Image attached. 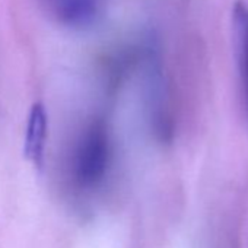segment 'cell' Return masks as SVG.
<instances>
[{
	"label": "cell",
	"mask_w": 248,
	"mask_h": 248,
	"mask_svg": "<svg viewBox=\"0 0 248 248\" xmlns=\"http://www.w3.org/2000/svg\"><path fill=\"white\" fill-rule=\"evenodd\" d=\"M48 15L70 28H85L96 16V0H43Z\"/></svg>",
	"instance_id": "3957f363"
},
{
	"label": "cell",
	"mask_w": 248,
	"mask_h": 248,
	"mask_svg": "<svg viewBox=\"0 0 248 248\" xmlns=\"http://www.w3.org/2000/svg\"><path fill=\"white\" fill-rule=\"evenodd\" d=\"M48 135V120L46 108L41 102L32 105L28 124H27V133L24 142V154L28 161H31L37 168L44 165V151L46 142Z\"/></svg>",
	"instance_id": "277c9868"
},
{
	"label": "cell",
	"mask_w": 248,
	"mask_h": 248,
	"mask_svg": "<svg viewBox=\"0 0 248 248\" xmlns=\"http://www.w3.org/2000/svg\"><path fill=\"white\" fill-rule=\"evenodd\" d=\"M109 161L108 133L102 121L88 127L75 159V177L80 187L96 186L107 171Z\"/></svg>",
	"instance_id": "6da1fadb"
},
{
	"label": "cell",
	"mask_w": 248,
	"mask_h": 248,
	"mask_svg": "<svg viewBox=\"0 0 248 248\" xmlns=\"http://www.w3.org/2000/svg\"><path fill=\"white\" fill-rule=\"evenodd\" d=\"M231 28L236 64L248 109V3L245 0H235V3L232 5Z\"/></svg>",
	"instance_id": "7a4b0ae2"
}]
</instances>
